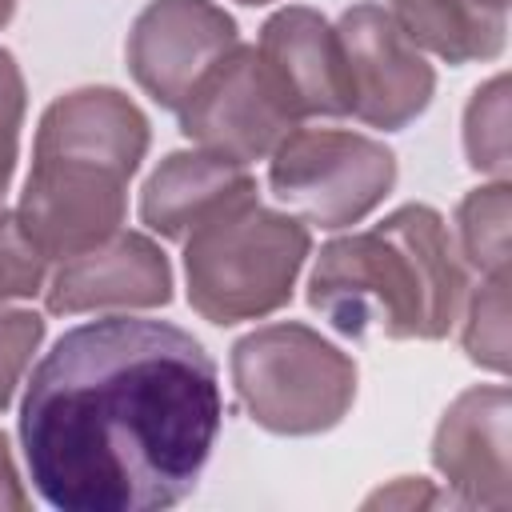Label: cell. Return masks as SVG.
I'll return each instance as SVG.
<instances>
[{"label":"cell","instance_id":"2","mask_svg":"<svg viewBox=\"0 0 512 512\" xmlns=\"http://www.w3.org/2000/svg\"><path fill=\"white\" fill-rule=\"evenodd\" d=\"M464 296V260L428 204H404L368 232L328 240L308 276V304L352 340H440Z\"/></svg>","mask_w":512,"mask_h":512},{"label":"cell","instance_id":"4","mask_svg":"<svg viewBox=\"0 0 512 512\" xmlns=\"http://www.w3.org/2000/svg\"><path fill=\"white\" fill-rule=\"evenodd\" d=\"M308 248L300 216L260 200L236 204L184 240L188 304L212 324L260 320L292 300Z\"/></svg>","mask_w":512,"mask_h":512},{"label":"cell","instance_id":"17","mask_svg":"<svg viewBox=\"0 0 512 512\" xmlns=\"http://www.w3.org/2000/svg\"><path fill=\"white\" fill-rule=\"evenodd\" d=\"M464 352L472 364L504 376L508 372V276H484L464 296Z\"/></svg>","mask_w":512,"mask_h":512},{"label":"cell","instance_id":"12","mask_svg":"<svg viewBox=\"0 0 512 512\" xmlns=\"http://www.w3.org/2000/svg\"><path fill=\"white\" fill-rule=\"evenodd\" d=\"M256 200V180L244 164L212 156L204 148L168 152L140 192V220L164 240H188L208 220L236 204Z\"/></svg>","mask_w":512,"mask_h":512},{"label":"cell","instance_id":"3","mask_svg":"<svg viewBox=\"0 0 512 512\" xmlns=\"http://www.w3.org/2000/svg\"><path fill=\"white\" fill-rule=\"evenodd\" d=\"M148 152V116L116 88L56 96L36 128L16 220L44 260H68L124 224L128 180Z\"/></svg>","mask_w":512,"mask_h":512},{"label":"cell","instance_id":"23","mask_svg":"<svg viewBox=\"0 0 512 512\" xmlns=\"http://www.w3.org/2000/svg\"><path fill=\"white\" fill-rule=\"evenodd\" d=\"M12 12H16V0H0V28L12 20Z\"/></svg>","mask_w":512,"mask_h":512},{"label":"cell","instance_id":"22","mask_svg":"<svg viewBox=\"0 0 512 512\" xmlns=\"http://www.w3.org/2000/svg\"><path fill=\"white\" fill-rule=\"evenodd\" d=\"M12 508H28V492L20 488V476H16V464H12V452H8V440L0 436V512Z\"/></svg>","mask_w":512,"mask_h":512},{"label":"cell","instance_id":"8","mask_svg":"<svg viewBox=\"0 0 512 512\" xmlns=\"http://www.w3.org/2000/svg\"><path fill=\"white\" fill-rule=\"evenodd\" d=\"M332 28L348 72V116L384 132L412 124L436 92V72L392 12L380 4H352Z\"/></svg>","mask_w":512,"mask_h":512},{"label":"cell","instance_id":"6","mask_svg":"<svg viewBox=\"0 0 512 512\" xmlns=\"http://www.w3.org/2000/svg\"><path fill=\"white\" fill-rule=\"evenodd\" d=\"M396 184V156L360 132L296 128L268 156V188L292 216L328 232L360 224Z\"/></svg>","mask_w":512,"mask_h":512},{"label":"cell","instance_id":"19","mask_svg":"<svg viewBox=\"0 0 512 512\" xmlns=\"http://www.w3.org/2000/svg\"><path fill=\"white\" fill-rule=\"evenodd\" d=\"M44 340V316L32 308H0V412L12 404L32 352Z\"/></svg>","mask_w":512,"mask_h":512},{"label":"cell","instance_id":"16","mask_svg":"<svg viewBox=\"0 0 512 512\" xmlns=\"http://www.w3.org/2000/svg\"><path fill=\"white\" fill-rule=\"evenodd\" d=\"M464 152L476 172L508 180V76H492L472 92L464 108Z\"/></svg>","mask_w":512,"mask_h":512},{"label":"cell","instance_id":"5","mask_svg":"<svg viewBox=\"0 0 512 512\" xmlns=\"http://www.w3.org/2000/svg\"><path fill=\"white\" fill-rule=\"evenodd\" d=\"M232 384L252 424L276 436H316L348 416L356 364L316 328L284 320L232 344Z\"/></svg>","mask_w":512,"mask_h":512},{"label":"cell","instance_id":"24","mask_svg":"<svg viewBox=\"0 0 512 512\" xmlns=\"http://www.w3.org/2000/svg\"><path fill=\"white\" fill-rule=\"evenodd\" d=\"M240 4H268V0H240Z\"/></svg>","mask_w":512,"mask_h":512},{"label":"cell","instance_id":"7","mask_svg":"<svg viewBox=\"0 0 512 512\" xmlns=\"http://www.w3.org/2000/svg\"><path fill=\"white\" fill-rule=\"evenodd\" d=\"M176 116L180 132L196 148L244 168L252 160H268L304 120L288 84L256 44H236L224 60H216Z\"/></svg>","mask_w":512,"mask_h":512},{"label":"cell","instance_id":"13","mask_svg":"<svg viewBox=\"0 0 512 512\" xmlns=\"http://www.w3.org/2000/svg\"><path fill=\"white\" fill-rule=\"evenodd\" d=\"M256 48L288 84L300 116H348V72L340 40L316 8H280L264 20Z\"/></svg>","mask_w":512,"mask_h":512},{"label":"cell","instance_id":"20","mask_svg":"<svg viewBox=\"0 0 512 512\" xmlns=\"http://www.w3.org/2000/svg\"><path fill=\"white\" fill-rule=\"evenodd\" d=\"M20 124H24V76L12 60V52L0 48V208H4V192L16 172Z\"/></svg>","mask_w":512,"mask_h":512},{"label":"cell","instance_id":"11","mask_svg":"<svg viewBox=\"0 0 512 512\" xmlns=\"http://www.w3.org/2000/svg\"><path fill=\"white\" fill-rule=\"evenodd\" d=\"M508 416H512V396L504 384H476L448 404L432 436V464L452 488L456 504L468 508L512 504Z\"/></svg>","mask_w":512,"mask_h":512},{"label":"cell","instance_id":"15","mask_svg":"<svg viewBox=\"0 0 512 512\" xmlns=\"http://www.w3.org/2000/svg\"><path fill=\"white\" fill-rule=\"evenodd\" d=\"M508 216H512L508 180L472 188L456 208V232H460L456 252L480 276H508Z\"/></svg>","mask_w":512,"mask_h":512},{"label":"cell","instance_id":"1","mask_svg":"<svg viewBox=\"0 0 512 512\" xmlns=\"http://www.w3.org/2000/svg\"><path fill=\"white\" fill-rule=\"evenodd\" d=\"M220 416V376L192 332L100 316L68 328L32 368L20 448L60 512H156L196 488Z\"/></svg>","mask_w":512,"mask_h":512},{"label":"cell","instance_id":"10","mask_svg":"<svg viewBox=\"0 0 512 512\" xmlns=\"http://www.w3.org/2000/svg\"><path fill=\"white\" fill-rule=\"evenodd\" d=\"M172 300V264L144 232H112L108 240L68 256L44 280V304L56 316L160 308Z\"/></svg>","mask_w":512,"mask_h":512},{"label":"cell","instance_id":"9","mask_svg":"<svg viewBox=\"0 0 512 512\" xmlns=\"http://www.w3.org/2000/svg\"><path fill=\"white\" fill-rule=\"evenodd\" d=\"M240 44L236 20L212 0H148L132 20L124 56L132 80L160 104L180 108L204 72Z\"/></svg>","mask_w":512,"mask_h":512},{"label":"cell","instance_id":"18","mask_svg":"<svg viewBox=\"0 0 512 512\" xmlns=\"http://www.w3.org/2000/svg\"><path fill=\"white\" fill-rule=\"evenodd\" d=\"M44 280H48L44 252L28 240L16 212L0 208V308L8 300H28L44 292Z\"/></svg>","mask_w":512,"mask_h":512},{"label":"cell","instance_id":"14","mask_svg":"<svg viewBox=\"0 0 512 512\" xmlns=\"http://www.w3.org/2000/svg\"><path fill=\"white\" fill-rule=\"evenodd\" d=\"M392 20L416 48L448 64L492 60L504 52L508 0H388Z\"/></svg>","mask_w":512,"mask_h":512},{"label":"cell","instance_id":"21","mask_svg":"<svg viewBox=\"0 0 512 512\" xmlns=\"http://www.w3.org/2000/svg\"><path fill=\"white\" fill-rule=\"evenodd\" d=\"M420 508V504H440V496L416 476H404V480H396L392 488H380L376 496H368V508Z\"/></svg>","mask_w":512,"mask_h":512}]
</instances>
